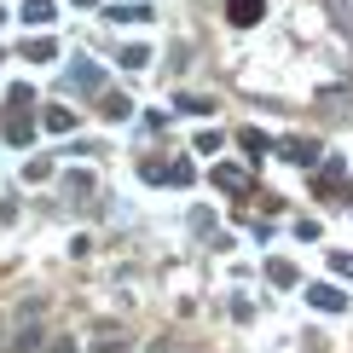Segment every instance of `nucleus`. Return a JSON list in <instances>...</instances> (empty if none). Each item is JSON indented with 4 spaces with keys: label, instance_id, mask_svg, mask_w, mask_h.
Here are the masks:
<instances>
[{
    "label": "nucleus",
    "instance_id": "nucleus-1",
    "mask_svg": "<svg viewBox=\"0 0 353 353\" xmlns=\"http://www.w3.org/2000/svg\"><path fill=\"white\" fill-rule=\"evenodd\" d=\"M261 18V0H232V23H255Z\"/></svg>",
    "mask_w": 353,
    "mask_h": 353
},
{
    "label": "nucleus",
    "instance_id": "nucleus-4",
    "mask_svg": "<svg viewBox=\"0 0 353 353\" xmlns=\"http://www.w3.org/2000/svg\"><path fill=\"white\" fill-rule=\"evenodd\" d=\"M23 58H35V64H47V58H52V41H29V47H23Z\"/></svg>",
    "mask_w": 353,
    "mask_h": 353
},
{
    "label": "nucleus",
    "instance_id": "nucleus-2",
    "mask_svg": "<svg viewBox=\"0 0 353 353\" xmlns=\"http://www.w3.org/2000/svg\"><path fill=\"white\" fill-rule=\"evenodd\" d=\"M23 18H29V23H47V18H52V0H29Z\"/></svg>",
    "mask_w": 353,
    "mask_h": 353
},
{
    "label": "nucleus",
    "instance_id": "nucleus-3",
    "mask_svg": "<svg viewBox=\"0 0 353 353\" xmlns=\"http://www.w3.org/2000/svg\"><path fill=\"white\" fill-rule=\"evenodd\" d=\"M35 347H41V330H35V325H29L18 342H12V353H35Z\"/></svg>",
    "mask_w": 353,
    "mask_h": 353
}]
</instances>
